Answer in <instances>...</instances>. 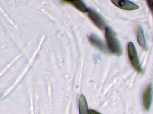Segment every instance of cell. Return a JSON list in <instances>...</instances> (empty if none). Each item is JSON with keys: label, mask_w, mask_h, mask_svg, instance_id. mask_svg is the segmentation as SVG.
Masks as SVG:
<instances>
[{"label": "cell", "mask_w": 153, "mask_h": 114, "mask_svg": "<svg viewBox=\"0 0 153 114\" xmlns=\"http://www.w3.org/2000/svg\"><path fill=\"white\" fill-rule=\"evenodd\" d=\"M105 29V37L109 50L114 55H121V47L116 34L110 28L106 27Z\"/></svg>", "instance_id": "1"}, {"label": "cell", "mask_w": 153, "mask_h": 114, "mask_svg": "<svg viewBox=\"0 0 153 114\" xmlns=\"http://www.w3.org/2000/svg\"><path fill=\"white\" fill-rule=\"evenodd\" d=\"M127 52L129 60L133 68L138 73L142 74L143 70L140 63L135 47L131 42L128 44Z\"/></svg>", "instance_id": "2"}, {"label": "cell", "mask_w": 153, "mask_h": 114, "mask_svg": "<svg viewBox=\"0 0 153 114\" xmlns=\"http://www.w3.org/2000/svg\"><path fill=\"white\" fill-rule=\"evenodd\" d=\"M112 3L117 7L121 9L132 11L138 9L139 7L135 3L128 0H111Z\"/></svg>", "instance_id": "3"}, {"label": "cell", "mask_w": 153, "mask_h": 114, "mask_svg": "<svg viewBox=\"0 0 153 114\" xmlns=\"http://www.w3.org/2000/svg\"><path fill=\"white\" fill-rule=\"evenodd\" d=\"M87 12L89 18L98 27L102 30L105 28L104 21L97 13L91 9H88Z\"/></svg>", "instance_id": "4"}, {"label": "cell", "mask_w": 153, "mask_h": 114, "mask_svg": "<svg viewBox=\"0 0 153 114\" xmlns=\"http://www.w3.org/2000/svg\"><path fill=\"white\" fill-rule=\"evenodd\" d=\"M152 95V87L149 85L144 90L142 96V104L143 107L146 110H148L150 108Z\"/></svg>", "instance_id": "5"}, {"label": "cell", "mask_w": 153, "mask_h": 114, "mask_svg": "<svg viewBox=\"0 0 153 114\" xmlns=\"http://www.w3.org/2000/svg\"><path fill=\"white\" fill-rule=\"evenodd\" d=\"M89 40L91 44L102 52L106 51V48L103 42L97 36L94 34L89 36Z\"/></svg>", "instance_id": "6"}, {"label": "cell", "mask_w": 153, "mask_h": 114, "mask_svg": "<svg viewBox=\"0 0 153 114\" xmlns=\"http://www.w3.org/2000/svg\"><path fill=\"white\" fill-rule=\"evenodd\" d=\"M79 107L80 114H88L87 104L85 97L81 95L79 101Z\"/></svg>", "instance_id": "7"}, {"label": "cell", "mask_w": 153, "mask_h": 114, "mask_svg": "<svg viewBox=\"0 0 153 114\" xmlns=\"http://www.w3.org/2000/svg\"><path fill=\"white\" fill-rule=\"evenodd\" d=\"M136 33L137 41L141 47L145 48L146 44L144 34L143 30L140 26H137Z\"/></svg>", "instance_id": "8"}, {"label": "cell", "mask_w": 153, "mask_h": 114, "mask_svg": "<svg viewBox=\"0 0 153 114\" xmlns=\"http://www.w3.org/2000/svg\"><path fill=\"white\" fill-rule=\"evenodd\" d=\"M67 2L71 4L76 9L82 12H87L88 9L85 4L81 1L74 0L67 1Z\"/></svg>", "instance_id": "9"}, {"label": "cell", "mask_w": 153, "mask_h": 114, "mask_svg": "<svg viewBox=\"0 0 153 114\" xmlns=\"http://www.w3.org/2000/svg\"><path fill=\"white\" fill-rule=\"evenodd\" d=\"M147 3L148 6L151 10L152 12L153 11V0H148L147 1Z\"/></svg>", "instance_id": "10"}, {"label": "cell", "mask_w": 153, "mask_h": 114, "mask_svg": "<svg viewBox=\"0 0 153 114\" xmlns=\"http://www.w3.org/2000/svg\"><path fill=\"white\" fill-rule=\"evenodd\" d=\"M88 111L89 114H102L99 112L91 109L88 110Z\"/></svg>", "instance_id": "11"}]
</instances>
